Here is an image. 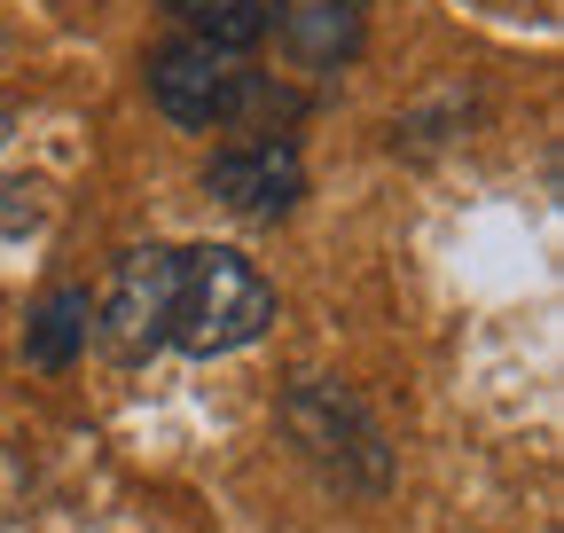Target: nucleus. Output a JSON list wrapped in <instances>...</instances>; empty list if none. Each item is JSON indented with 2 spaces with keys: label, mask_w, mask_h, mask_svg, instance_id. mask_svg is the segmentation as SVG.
<instances>
[{
  "label": "nucleus",
  "mask_w": 564,
  "mask_h": 533,
  "mask_svg": "<svg viewBox=\"0 0 564 533\" xmlns=\"http://www.w3.org/2000/svg\"><path fill=\"white\" fill-rule=\"evenodd\" d=\"M274 322V283L236 243H188L173 251V338L181 353H243Z\"/></svg>",
  "instance_id": "nucleus-1"
},
{
  "label": "nucleus",
  "mask_w": 564,
  "mask_h": 533,
  "mask_svg": "<svg viewBox=\"0 0 564 533\" xmlns=\"http://www.w3.org/2000/svg\"><path fill=\"white\" fill-rule=\"evenodd\" d=\"M274 416H282V439H291L337 494H369L377 502L392 487V439L361 409V392H345L329 377H291L282 400H274Z\"/></svg>",
  "instance_id": "nucleus-2"
},
{
  "label": "nucleus",
  "mask_w": 564,
  "mask_h": 533,
  "mask_svg": "<svg viewBox=\"0 0 564 533\" xmlns=\"http://www.w3.org/2000/svg\"><path fill=\"white\" fill-rule=\"evenodd\" d=\"M150 102H158L173 126H188V133H220V126L267 110V79L251 72L243 55L181 32V40H165V47L150 55Z\"/></svg>",
  "instance_id": "nucleus-3"
},
{
  "label": "nucleus",
  "mask_w": 564,
  "mask_h": 533,
  "mask_svg": "<svg viewBox=\"0 0 564 533\" xmlns=\"http://www.w3.org/2000/svg\"><path fill=\"white\" fill-rule=\"evenodd\" d=\"M95 329L118 361H150L173 338V251L165 243H141L118 259V275L95 306Z\"/></svg>",
  "instance_id": "nucleus-4"
},
{
  "label": "nucleus",
  "mask_w": 564,
  "mask_h": 533,
  "mask_svg": "<svg viewBox=\"0 0 564 533\" xmlns=\"http://www.w3.org/2000/svg\"><path fill=\"white\" fill-rule=\"evenodd\" d=\"M204 188L220 196L228 213H243V220H282L306 196V157H299L291 133H251V142L212 150Z\"/></svg>",
  "instance_id": "nucleus-5"
},
{
  "label": "nucleus",
  "mask_w": 564,
  "mask_h": 533,
  "mask_svg": "<svg viewBox=\"0 0 564 533\" xmlns=\"http://www.w3.org/2000/svg\"><path fill=\"white\" fill-rule=\"evenodd\" d=\"M267 24L299 72H345L369 40V0H267Z\"/></svg>",
  "instance_id": "nucleus-6"
},
{
  "label": "nucleus",
  "mask_w": 564,
  "mask_h": 533,
  "mask_svg": "<svg viewBox=\"0 0 564 533\" xmlns=\"http://www.w3.org/2000/svg\"><path fill=\"white\" fill-rule=\"evenodd\" d=\"M87 329H95V298H87L79 283L47 291V298L32 306V322H24V361H32V369H70V361L87 353Z\"/></svg>",
  "instance_id": "nucleus-7"
},
{
  "label": "nucleus",
  "mask_w": 564,
  "mask_h": 533,
  "mask_svg": "<svg viewBox=\"0 0 564 533\" xmlns=\"http://www.w3.org/2000/svg\"><path fill=\"white\" fill-rule=\"evenodd\" d=\"M165 9L181 17L188 40H212V47H228V55H243L267 32V0H165Z\"/></svg>",
  "instance_id": "nucleus-8"
},
{
  "label": "nucleus",
  "mask_w": 564,
  "mask_h": 533,
  "mask_svg": "<svg viewBox=\"0 0 564 533\" xmlns=\"http://www.w3.org/2000/svg\"><path fill=\"white\" fill-rule=\"evenodd\" d=\"M0 126H9V110H0Z\"/></svg>",
  "instance_id": "nucleus-9"
}]
</instances>
